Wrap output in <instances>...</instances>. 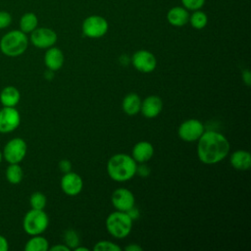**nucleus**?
Masks as SVG:
<instances>
[{"label":"nucleus","instance_id":"1","mask_svg":"<svg viewBox=\"0 0 251 251\" xmlns=\"http://www.w3.org/2000/svg\"><path fill=\"white\" fill-rule=\"evenodd\" d=\"M197 141L198 159L206 165H214L223 161L230 149L227 138L214 130L204 131Z\"/></svg>","mask_w":251,"mask_h":251},{"label":"nucleus","instance_id":"2","mask_svg":"<svg viewBox=\"0 0 251 251\" xmlns=\"http://www.w3.org/2000/svg\"><path fill=\"white\" fill-rule=\"evenodd\" d=\"M136 166V162L130 155L118 153L110 157L106 169L110 178L118 182H124L135 176Z\"/></svg>","mask_w":251,"mask_h":251},{"label":"nucleus","instance_id":"3","mask_svg":"<svg viewBox=\"0 0 251 251\" xmlns=\"http://www.w3.org/2000/svg\"><path fill=\"white\" fill-rule=\"evenodd\" d=\"M28 43L27 34L20 29H12L0 38V51L7 57L16 58L26 51Z\"/></svg>","mask_w":251,"mask_h":251},{"label":"nucleus","instance_id":"4","mask_svg":"<svg viewBox=\"0 0 251 251\" xmlns=\"http://www.w3.org/2000/svg\"><path fill=\"white\" fill-rule=\"evenodd\" d=\"M105 225L107 231L113 237L123 239L130 233L132 228V220L126 212L117 210L107 217Z\"/></svg>","mask_w":251,"mask_h":251},{"label":"nucleus","instance_id":"5","mask_svg":"<svg viewBox=\"0 0 251 251\" xmlns=\"http://www.w3.org/2000/svg\"><path fill=\"white\" fill-rule=\"evenodd\" d=\"M48 226L49 218L44 210L30 209L23 219V228L30 236L43 233Z\"/></svg>","mask_w":251,"mask_h":251},{"label":"nucleus","instance_id":"6","mask_svg":"<svg viewBox=\"0 0 251 251\" xmlns=\"http://www.w3.org/2000/svg\"><path fill=\"white\" fill-rule=\"evenodd\" d=\"M109 29L108 21L99 15H91L85 18L81 25L82 34L88 38L103 37Z\"/></svg>","mask_w":251,"mask_h":251},{"label":"nucleus","instance_id":"7","mask_svg":"<svg viewBox=\"0 0 251 251\" xmlns=\"http://www.w3.org/2000/svg\"><path fill=\"white\" fill-rule=\"evenodd\" d=\"M27 152L26 142L21 137H14L7 141L2 150L3 159L8 164H20Z\"/></svg>","mask_w":251,"mask_h":251},{"label":"nucleus","instance_id":"8","mask_svg":"<svg viewBox=\"0 0 251 251\" xmlns=\"http://www.w3.org/2000/svg\"><path fill=\"white\" fill-rule=\"evenodd\" d=\"M30 43L38 49H47L56 44L58 40V35L56 31L50 27L41 26L36 27L33 31L29 33Z\"/></svg>","mask_w":251,"mask_h":251},{"label":"nucleus","instance_id":"9","mask_svg":"<svg viewBox=\"0 0 251 251\" xmlns=\"http://www.w3.org/2000/svg\"><path fill=\"white\" fill-rule=\"evenodd\" d=\"M205 131L204 125L196 119H189L181 123L177 128V134L185 142L197 141Z\"/></svg>","mask_w":251,"mask_h":251},{"label":"nucleus","instance_id":"10","mask_svg":"<svg viewBox=\"0 0 251 251\" xmlns=\"http://www.w3.org/2000/svg\"><path fill=\"white\" fill-rule=\"evenodd\" d=\"M21 124V115L16 107H2L0 109V133H10Z\"/></svg>","mask_w":251,"mask_h":251},{"label":"nucleus","instance_id":"11","mask_svg":"<svg viewBox=\"0 0 251 251\" xmlns=\"http://www.w3.org/2000/svg\"><path fill=\"white\" fill-rule=\"evenodd\" d=\"M131 64L140 73H152L157 67L155 55L148 50H137L131 57Z\"/></svg>","mask_w":251,"mask_h":251},{"label":"nucleus","instance_id":"12","mask_svg":"<svg viewBox=\"0 0 251 251\" xmlns=\"http://www.w3.org/2000/svg\"><path fill=\"white\" fill-rule=\"evenodd\" d=\"M111 201L116 210L126 212L135 204L133 193L127 188L121 187L116 189L111 196Z\"/></svg>","mask_w":251,"mask_h":251},{"label":"nucleus","instance_id":"13","mask_svg":"<svg viewBox=\"0 0 251 251\" xmlns=\"http://www.w3.org/2000/svg\"><path fill=\"white\" fill-rule=\"evenodd\" d=\"M62 191L69 196H75L79 194L83 187V181L80 176L76 173L69 172L64 174L60 182Z\"/></svg>","mask_w":251,"mask_h":251},{"label":"nucleus","instance_id":"14","mask_svg":"<svg viewBox=\"0 0 251 251\" xmlns=\"http://www.w3.org/2000/svg\"><path fill=\"white\" fill-rule=\"evenodd\" d=\"M163 110V101L157 95L147 96L141 101L140 112L147 119H153L159 116Z\"/></svg>","mask_w":251,"mask_h":251},{"label":"nucleus","instance_id":"15","mask_svg":"<svg viewBox=\"0 0 251 251\" xmlns=\"http://www.w3.org/2000/svg\"><path fill=\"white\" fill-rule=\"evenodd\" d=\"M43 60L48 70L56 72L63 67L65 57H64L63 51L60 48L52 46L46 49Z\"/></svg>","mask_w":251,"mask_h":251},{"label":"nucleus","instance_id":"16","mask_svg":"<svg viewBox=\"0 0 251 251\" xmlns=\"http://www.w3.org/2000/svg\"><path fill=\"white\" fill-rule=\"evenodd\" d=\"M189 11L183 6H175L167 13V21L173 26L181 27L188 24Z\"/></svg>","mask_w":251,"mask_h":251},{"label":"nucleus","instance_id":"17","mask_svg":"<svg viewBox=\"0 0 251 251\" xmlns=\"http://www.w3.org/2000/svg\"><path fill=\"white\" fill-rule=\"evenodd\" d=\"M154 154L153 145L145 140L138 141L133 147L131 151V157L135 162L138 163H146L149 161Z\"/></svg>","mask_w":251,"mask_h":251},{"label":"nucleus","instance_id":"18","mask_svg":"<svg viewBox=\"0 0 251 251\" xmlns=\"http://www.w3.org/2000/svg\"><path fill=\"white\" fill-rule=\"evenodd\" d=\"M230 165L238 171H247L251 168V155L245 150L234 151L229 158Z\"/></svg>","mask_w":251,"mask_h":251},{"label":"nucleus","instance_id":"19","mask_svg":"<svg viewBox=\"0 0 251 251\" xmlns=\"http://www.w3.org/2000/svg\"><path fill=\"white\" fill-rule=\"evenodd\" d=\"M20 100V90L13 85L5 86L0 92V103L3 107H16Z\"/></svg>","mask_w":251,"mask_h":251},{"label":"nucleus","instance_id":"20","mask_svg":"<svg viewBox=\"0 0 251 251\" xmlns=\"http://www.w3.org/2000/svg\"><path fill=\"white\" fill-rule=\"evenodd\" d=\"M141 98L138 94L131 92L126 95L122 102L123 111L128 116H134L140 112Z\"/></svg>","mask_w":251,"mask_h":251},{"label":"nucleus","instance_id":"21","mask_svg":"<svg viewBox=\"0 0 251 251\" xmlns=\"http://www.w3.org/2000/svg\"><path fill=\"white\" fill-rule=\"evenodd\" d=\"M38 26V18L33 12H26L22 15L19 21V29L25 34L30 33Z\"/></svg>","mask_w":251,"mask_h":251},{"label":"nucleus","instance_id":"22","mask_svg":"<svg viewBox=\"0 0 251 251\" xmlns=\"http://www.w3.org/2000/svg\"><path fill=\"white\" fill-rule=\"evenodd\" d=\"M25 251H47L49 250V242L40 234L31 235V237L25 242Z\"/></svg>","mask_w":251,"mask_h":251},{"label":"nucleus","instance_id":"23","mask_svg":"<svg viewBox=\"0 0 251 251\" xmlns=\"http://www.w3.org/2000/svg\"><path fill=\"white\" fill-rule=\"evenodd\" d=\"M5 176L9 183L19 184L24 177V171L20 164H9L5 171Z\"/></svg>","mask_w":251,"mask_h":251},{"label":"nucleus","instance_id":"24","mask_svg":"<svg viewBox=\"0 0 251 251\" xmlns=\"http://www.w3.org/2000/svg\"><path fill=\"white\" fill-rule=\"evenodd\" d=\"M188 23L195 29H203L208 24V16L205 12L201 11V9L192 11V13L189 14Z\"/></svg>","mask_w":251,"mask_h":251},{"label":"nucleus","instance_id":"25","mask_svg":"<svg viewBox=\"0 0 251 251\" xmlns=\"http://www.w3.org/2000/svg\"><path fill=\"white\" fill-rule=\"evenodd\" d=\"M46 203H47V198L45 194L40 191L33 192L29 197V204L31 209L44 210Z\"/></svg>","mask_w":251,"mask_h":251},{"label":"nucleus","instance_id":"26","mask_svg":"<svg viewBox=\"0 0 251 251\" xmlns=\"http://www.w3.org/2000/svg\"><path fill=\"white\" fill-rule=\"evenodd\" d=\"M64 240H65V244L70 249H75L76 246L79 245V236L77 232L74 229H68L65 231Z\"/></svg>","mask_w":251,"mask_h":251},{"label":"nucleus","instance_id":"27","mask_svg":"<svg viewBox=\"0 0 251 251\" xmlns=\"http://www.w3.org/2000/svg\"><path fill=\"white\" fill-rule=\"evenodd\" d=\"M94 251H122V248L109 240H100L93 246Z\"/></svg>","mask_w":251,"mask_h":251},{"label":"nucleus","instance_id":"28","mask_svg":"<svg viewBox=\"0 0 251 251\" xmlns=\"http://www.w3.org/2000/svg\"><path fill=\"white\" fill-rule=\"evenodd\" d=\"M180 1L182 6L191 12L201 9L206 2V0H180Z\"/></svg>","mask_w":251,"mask_h":251},{"label":"nucleus","instance_id":"29","mask_svg":"<svg viewBox=\"0 0 251 251\" xmlns=\"http://www.w3.org/2000/svg\"><path fill=\"white\" fill-rule=\"evenodd\" d=\"M13 17L8 11H0V29H5L11 25Z\"/></svg>","mask_w":251,"mask_h":251},{"label":"nucleus","instance_id":"30","mask_svg":"<svg viewBox=\"0 0 251 251\" xmlns=\"http://www.w3.org/2000/svg\"><path fill=\"white\" fill-rule=\"evenodd\" d=\"M135 175H138L139 176L146 177L150 175V168L147 165H145L144 163H141V165L136 166V174Z\"/></svg>","mask_w":251,"mask_h":251},{"label":"nucleus","instance_id":"31","mask_svg":"<svg viewBox=\"0 0 251 251\" xmlns=\"http://www.w3.org/2000/svg\"><path fill=\"white\" fill-rule=\"evenodd\" d=\"M59 170L62 172V173H64V174H66V173H69V172H71L72 171V163H71V161H69V160H67V159H64V160H61L60 162H59Z\"/></svg>","mask_w":251,"mask_h":251},{"label":"nucleus","instance_id":"32","mask_svg":"<svg viewBox=\"0 0 251 251\" xmlns=\"http://www.w3.org/2000/svg\"><path fill=\"white\" fill-rule=\"evenodd\" d=\"M126 214L129 216V218L132 220V222L135 221V220H137V219L139 218V216H140L139 210H138L137 208H135L134 206L131 207L128 211H126Z\"/></svg>","mask_w":251,"mask_h":251},{"label":"nucleus","instance_id":"33","mask_svg":"<svg viewBox=\"0 0 251 251\" xmlns=\"http://www.w3.org/2000/svg\"><path fill=\"white\" fill-rule=\"evenodd\" d=\"M242 80L247 85L250 86L251 84V74L248 69H245L242 71Z\"/></svg>","mask_w":251,"mask_h":251},{"label":"nucleus","instance_id":"34","mask_svg":"<svg viewBox=\"0 0 251 251\" xmlns=\"http://www.w3.org/2000/svg\"><path fill=\"white\" fill-rule=\"evenodd\" d=\"M9 250V242L7 238L0 234V251H8Z\"/></svg>","mask_w":251,"mask_h":251},{"label":"nucleus","instance_id":"35","mask_svg":"<svg viewBox=\"0 0 251 251\" xmlns=\"http://www.w3.org/2000/svg\"><path fill=\"white\" fill-rule=\"evenodd\" d=\"M50 251H70L71 249L66 244H57L52 247H49Z\"/></svg>","mask_w":251,"mask_h":251},{"label":"nucleus","instance_id":"36","mask_svg":"<svg viewBox=\"0 0 251 251\" xmlns=\"http://www.w3.org/2000/svg\"><path fill=\"white\" fill-rule=\"evenodd\" d=\"M125 250H126V251H142L143 248L140 245H138V244L131 243V244L126 246Z\"/></svg>","mask_w":251,"mask_h":251},{"label":"nucleus","instance_id":"37","mask_svg":"<svg viewBox=\"0 0 251 251\" xmlns=\"http://www.w3.org/2000/svg\"><path fill=\"white\" fill-rule=\"evenodd\" d=\"M44 75H45L46 79H52V77H53V71H51V70H47V71H46V73L44 74Z\"/></svg>","mask_w":251,"mask_h":251},{"label":"nucleus","instance_id":"38","mask_svg":"<svg viewBox=\"0 0 251 251\" xmlns=\"http://www.w3.org/2000/svg\"><path fill=\"white\" fill-rule=\"evenodd\" d=\"M75 251H88L89 249L87 248V247H82V246H76L75 249H74Z\"/></svg>","mask_w":251,"mask_h":251},{"label":"nucleus","instance_id":"39","mask_svg":"<svg viewBox=\"0 0 251 251\" xmlns=\"http://www.w3.org/2000/svg\"><path fill=\"white\" fill-rule=\"evenodd\" d=\"M2 160H3V154H2V151L0 150V164H1Z\"/></svg>","mask_w":251,"mask_h":251}]
</instances>
